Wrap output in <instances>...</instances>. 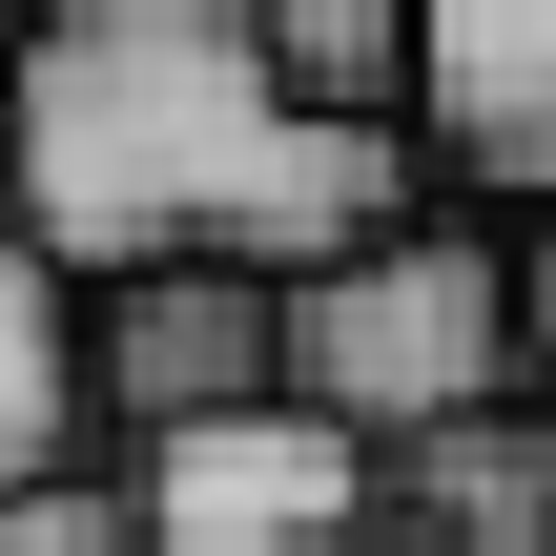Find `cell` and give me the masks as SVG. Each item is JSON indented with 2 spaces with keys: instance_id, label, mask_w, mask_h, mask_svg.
<instances>
[{
  "instance_id": "30bf717a",
  "label": "cell",
  "mask_w": 556,
  "mask_h": 556,
  "mask_svg": "<svg viewBox=\"0 0 556 556\" xmlns=\"http://www.w3.org/2000/svg\"><path fill=\"white\" fill-rule=\"evenodd\" d=\"M371 556H413V536H371Z\"/></svg>"
},
{
  "instance_id": "52a82bcc",
  "label": "cell",
  "mask_w": 556,
  "mask_h": 556,
  "mask_svg": "<svg viewBox=\"0 0 556 556\" xmlns=\"http://www.w3.org/2000/svg\"><path fill=\"white\" fill-rule=\"evenodd\" d=\"M62 433H83V289L41 268L21 165H0V495H21V475H62Z\"/></svg>"
},
{
  "instance_id": "9c48e42d",
  "label": "cell",
  "mask_w": 556,
  "mask_h": 556,
  "mask_svg": "<svg viewBox=\"0 0 556 556\" xmlns=\"http://www.w3.org/2000/svg\"><path fill=\"white\" fill-rule=\"evenodd\" d=\"M516 371L556 392V227H516Z\"/></svg>"
},
{
  "instance_id": "277c9868",
  "label": "cell",
  "mask_w": 556,
  "mask_h": 556,
  "mask_svg": "<svg viewBox=\"0 0 556 556\" xmlns=\"http://www.w3.org/2000/svg\"><path fill=\"white\" fill-rule=\"evenodd\" d=\"M289 392V289L268 268H144V289H83V413H124V454L165 433H227Z\"/></svg>"
},
{
  "instance_id": "3957f363",
  "label": "cell",
  "mask_w": 556,
  "mask_h": 556,
  "mask_svg": "<svg viewBox=\"0 0 556 556\" xmlns=\"http://www.w3.org/2000/svg\"><path fill=\"white\" fill-rule=\"evenodd\" d=\"M124 495H144V556H371V536H392V454L330 433L309 392L124 454Z\"/></svg>"
},
{
  "instance_id": "ba28073f",
  "label": "cell",
  "mask_w": 556,
  "mask_h": 556,
  "mask_svg": "<svg viewBox=\"0 0 556 556\" xmlns=\"http://www.w3.org/2000/svg\"><path fill=\"white\" fill-rule=\"evenodd\" d=\"M0 556H144L124 454H103V475H83V454H62V475H21V495H0Z\"/></svg>"
},
{
  "instance_id": "5b68a950",
  "label": "cell",
  "mask_w": 556,
  "mask_h": 556,
  "mask_svg": "<svg viewBox=\"0 0 556 556\" xmlns=\"http://www.w3.org/2000/svg\"><path fill=\"white\" fill-rule=\"evenodd\" d=\"M475 206L556 227V0H433V124H413Z\"/></svg>"
},
{
  "instance_id": "8992f818",
  "label": "cell",
  "mask_w": 556,
  "mask_h": 556,
  "mask_svg": "<svg viewBox=\"0 0 556 556\" xmlns=\"http://www.w3.org/2000/svg\"><path fill=\"white\" fill-rule=\"evenodd\" d=\"M392 536L413 556H556V413H475L433 454H392Z\"/></svg>"
},
{
  "instance_id": "7a4b0ae2",
  "label": "cell",
  "mask_w": 556,
  "mask_h": 556,
  "mask_svg": "<svg viewBox=\"0 0 556 556\" xmlns=\"http://www.w3.org/2000/svg\"><path fill=\"white\" fill-rule=\"evenodd\" d=\"M289 392H309L330 433H371V454H433V433L516 413V392H536V371H516V227L413 206L392 248L309 268V289H289Z\"/></svg>"
},
{
  "instance_id": "6da1fadb",
  "label": "cell",
  "mask_w": 556,
  "mask_h": 556,
  "mask_svg": "<svg viewBox=\"0 0 556 556\" xmlns=\"http://www.w3.org/2000/svg\"><path fill=\"white\" fill-rule=\"evenodd\" d=\"M0 165L62 289H144V268H351L413 227L433 144H351L289 103L268 0H62L0 21Z\"/></svg>"
}]
</instances>
